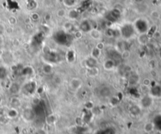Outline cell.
Instances as JSON below:
<instances>
[{
	"mask_svg": "<svg viewBox=\"0 0 161 134\" xmlns=\"http://www.w3.org/2000/svg\"><path fill=\"white\" fill-rule=\"evenodd\" d=\"M2 101H3V97H2V96L0 95V103H1Z\"/></svg>",
	"mask_w": 161,
	"mask_h": 134,
	"instance_id": "obj_10",
	"label": "cell"
},
{
	"mask_svg": "<svg viewBox=\"0 0 161 134\" xmlns=\"http://www.w3.org/2000/svg\"><path fill=\"white\" fill-rule=\"evenodd\" d=\"M134 29L138 31V32L142 34L146 33L148 31V25L147 22L144 20H138L137 21L135 22V26H134Z\"/></svg>",
	"mask_w": 161,
	"mask_h": 134,
	"instance_id": "obj_2",
	"label": "cell"
},
{
	"mask_svg": "<svg viewBox=\"0 0 161 134\" xmlns=\"http://www.w3.org/2000/svg\"><path fill=\"white\" fill-rule=\"evenodd\" d=\"M22 117L25 121L31 122L35 119V113L30 108H26V109L24 110V111L22 113Z\"/></svg>",
	"mask_w": 161,
	"mask_h": 134,
	"instance_id": "obj_3",
	"label": "cell"
},
{
	"mask_svg": "<svg viewBox=\"0 0 161 134\" xmlns=\"http://www.w3.org/2000/svg\"><path fill=\"white\" fill-rule=\"evenodd\" d=\"M153 129H154V125H153V123L152 122H148V123H146L145 126H144V130L145 132L146 133H150V132H152L153 130Z\"/></svg>",
	"mask_w": 161,
	"mask_h": 134,
	"instance_id": "obj_8",
	"label": "cell"
},
{
	"mask_svg": "<svg viewBox=\"0 0 161 134\" xmlns=\"http://www.w3.org/2000/svg\"><path fill=\"white\" fill-rule=\"evenodd\" d=\"M134 27L132 25H129V24H126L123 27H121V32L122 35L125 38H131L134 35Z\"/></svg>",
	"mask_w": 161,
	"mask_h": 134,
	"instance_id": "obj_1",
	"label": "cell"
},
{
	"mask_svg": "<svg viewBox=\"0 0 161 134\" xmlns=\"http://www.w3.org/2000/svg\"><path fill=\"white\" fill-rule=\"evenodd\" d=\"M152 103V98L149 97H145L144 98H142V100L141 101V105L142 107H149Z\"/></svg>",
	"mask_w": 161,
	"mask_h": 134,
	"instance_id": "obj_5",
	"label": "cell"
},
{
	"mask_svg": "<svg viewBox=\"0 0 161 134\" xmlns=\"http://www.w3.org/2000/svg\"><path fill=\"white\" fill-rule=\"evenodd\" d=\"M142 134H149V133H146V132H144Z\"/></svg>",
	"mask_w": 161,
	"mask_h": 134,
	"instance_id": "obj_11",
	"label": "cell"
},
{
	"mask_svg": "<svg viewBox=\"0 0 161 134\" xmlns=\"http://www.w3.org/2000/svg\"><path fill=\"white\" fill-rule=\"evenodd\" d=\"M81 85H82V82L79 79H73L71 82V85L72 87L74 89H79L81 87Z\"/></svg>",
	"mask_w": 161,
	"mask_h": 134,
	"instance_id": "obj_7",
	"label": "cell"
},
{
	"mask_svg": "<svg viewBox=\"0 0 161 134\" xmlns=\"http://www.w3.org/2000/svg\"><path fill=\"white\" fill-rule=\"evenodd\" d=\"M114 67V61L112 60H108L105 63V68L106 69H113Z\"/></svg>",
	"mask_w": 161,
	"mask_h": 134,
	"instance_id": "obj_9",
	"label": "cell"
},
{
	"mask_svg": "<svg viewBox=\"0 0 161 134\" xmlns=\"http://www.w3.org/2000/svg\"><path fill=\"white\" fill-rule=\"evenodd\" d=\"M6 117L9 119H15L18 115V111L17 108H13L11 107L10 109H9L6 111Z\"/></svg>",
	"mask_w": 161,
	"mask_h": 134,
	"instance_id": "obj_4",
	"label": "cell"
},
{
	"mask_svg": "<svg viewBox=\"0 0 161 134\" xmlns=\"http://www.w3.org/2000/svg\"><path fill=\"white\" fill-rule=\"evenodd\" d=\"M10 104H11L12 107H13V108H17V107H21V101L19 100L18 98L13 97L12 98L11 101H10Z\"/></svg>",
	"mask_w": 161,
	"mask_h": 134,
	"instance_id": "obj_6",
	"label": "cell"
}]
</instances>
